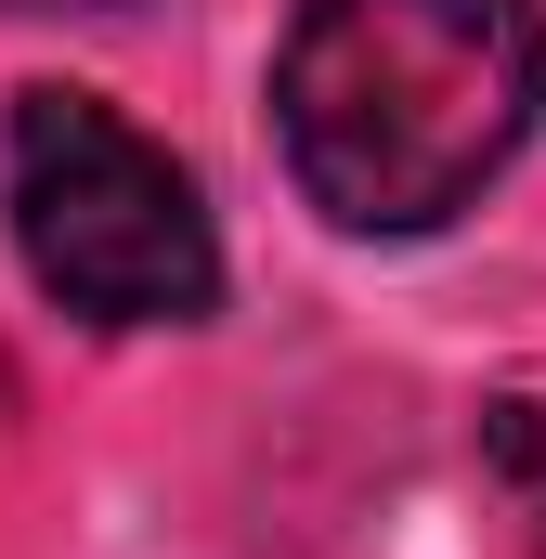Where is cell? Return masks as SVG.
I'll list each match as a JSON object with an SVG mask.
<instances>
[{"label":"cell","mask_w":546,"mask_h":559,"mask_svg":"<svg viewBox=\"0 0 546 559\" xmlns=\"http://www.w3.org/2000/svg\"><path fill=\"white\" fill-rule=\"evenodd\" d=\"M546 105L534 0H299L273 52V131L325 222L429 235L455 222Z\"/></svg>","instance_id":"6da1fadb"},{"label":"cell","mask_w":546,"mask_h":559,"mask_svg":"<svg viewBox=\"0 0 546 559\" xmlns=\"http://www.w3.org/2000/svg\"><path fill=\"white\" fill-rule=\"evenodd\" d=\"M0 195H13V248L92 325H195L222 299V235L182 182L169 143H143L105 92H13L0 131Z\"/></svg>","instance_id":"7a4b0ae2"},{"label":"cell","mask_w":546,"mask_h":559,"mask_svg":"<svg viewBox=\"0 0 546 559\" xmlns=\"http://www.w3.org/2000/svg\"><path fill=\"white\" fill-rule=\"evenodd\" d=\"M482 468H495V495L521 508V534L546 547V391H508V404L482 417Z\"/></svg>","instance_id":"3957f363"},{"label":"cell","mask_w":546,"mask_h":559,"mask_svg":"<svg viewBox=\"0 0 546 559\" xmlns=\"http://www.w3.org/2000/svg\"><path fill=\"white\" fill-rule=\"evenodd\" d=\"M39 13H92V0H39Z\"/></svg>","instance_id":"277c9868"}]
</instances>
